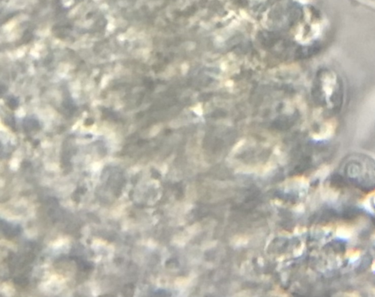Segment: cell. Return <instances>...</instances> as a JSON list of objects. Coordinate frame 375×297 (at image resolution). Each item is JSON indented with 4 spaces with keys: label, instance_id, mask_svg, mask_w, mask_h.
I'll return each instance as SVG.
<instances>
[{
    "label": "cell",
    "instance_id": "cell-2",
    "mask_svg": "<svg viewBox=\"0 0 375 297\" xmlns=\"http://www.w3.org/2000/svg\"><path fill=\"white\" fill-rule=\"evenodd\" d=\"M358 215V211L354 208H348L343 213V218L347 220H351L355 219Z\"/></svg>",
    "mask_w": 375,
    "mask_h": 297
},
{
    "label": "cell",
    "instance_id": "cell-1",
    "mask_svg": "<svg viewBox=\"0 0 375 297\" xmlns=\"http://www.w3.org/2000/svg\"><path fill=\"white\" fill-rule=\"evenodd\" d=\"M331 183L333 186H336V187H344L347 186V183H346L345 180L342 176H339V175L335 174L332 176L331 178Z\"/></svg>",
    "mask_w": 375,
    "mask_h": 297
},
{
    "label": "cell",
    "instance_id": "cell-3",
    "mask_svg": "<svg viewBox=\"0 0 375 297\" xmlns=\"http://www.w3.org/2000/svg\"><path fill=\"white\" fill-rule=\"evenodd\" d=\"M373 222H374V224H375V219H373Z\"/></svg>",
    "mask_w": 375,
    "mask_h": 297
}]
</instances>
